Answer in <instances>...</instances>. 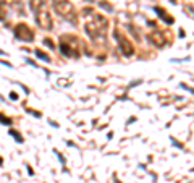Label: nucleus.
<instances>
[{
  "mask_svg": "<svg viewBox=\"0 0 194 183\" xmlns=\"http://www.w3.org/2000/svg\"><path fill=\"white\" fill-rule=\"evenodd\" d=\"M55 10L58 11L62 16L65 18H68L70 21L76 23V16H75V10H73V7L66 2V0H60L58 3H55Z\"/></svg>",
  "mask_w": 194,
  "mask_h": 183,
  "instance_id": "nucleus-1",
  "label": "nucleus"
},
{
  "mask_svg": "<svg viewBox=\"0 0 194 183\" xmlns=\"http://www.w3.org/2000/svg\"><path fill=\"white\" fill-rule=\"evenodd\" d=\"M15 36L20 41H24V42H31L34 39V33L31 28H28L26 25H18L15 28Z\"/></svg>",
  "mask_w": 194,
  "mask_h": 183,
  "instance_id": "nucleus-2",
  "label": "nucleus"
},
{
  "mask_svg": "<svg viewBox=\"0 0 194 183\" xmlns=\"http://www.w3.org/2000/svg\"><path fill=\"white\" fill-rule=\"evenodd\" d=\"M113 36H115V39L118 41V44H120V49H121V52H123L126 57H129V55H133V52H134V49H133V45L128 42V39L126 37H123V36H120V33L117 29L113 31Z\"/></svg>",
  "mask_w": 194,
  "mask_h": 183,
  "instance_id": "nucleus-3",
  "label": "nucleus"
},
{
  "mask_svg": "<svg viewBox=\"0 0 194 183\" xmlns=\"http://www.w3.org/2000/svg\"><path fill=\"white\" fill-rule=\"evenodd\" d=\"M36 23L42 28V29H52V20L50 16L44 11H37L36 13Z\"/></svg>",
  "mask_w": 194,
  "mask_h": 183,
  "instance_id": "nucleus-4",
  "label": "nucleus"
},
{
  "mask_svg": "<svg viewBox=\"0 0 194 183\" xmlns=\"http://www.w3.org/2000/svg\"><path fill=\"white\" fill-rule=\"evenodd\" d=\"M149 41L152 42V44H155L157 47H162L164 45V37L160 36V33H154V34L149 36Z\"/></svg>",
  "mask_w": 194,
  "mask_h": 183,
  "instance_id": "nucleus-5",
  "label": "nucleus"
},
{
  "mask_svg": "<svg viewBox=\"0 0 194 183\" xmlns=\"http://www.w3.org/2000/svg\"><path fill=\"white\" fill-rule=\"evenodd\" d=\"M31 10L34 11V13H37V11L42 10V7H44V2L42 0H31Z\"/></svg>",
  "mask_w": 194,
  "mask_h": 183,
  "instance_id": "nucleus-6",
  "label": "nucleus"
},
{
  "mask_svg": "<svg viewBox=\"0 0 194 183\" xmlns=\"http://www.w3.org/2000/svg\"><path fill=\"white\" fill-rule=\"evenodd\" d=\"M157 13H159V16L162 18V20L165 21V23H168V25H171L173 23V18H170V16H167V13H165V10H160V8H154Z\"/></svg>",
  "mask_w": 194,
  "mask_h": 183,
  "instance_id": "nucleus-7",
  "label": "nucleus"
},
{
  "mask_svg": "<svg viewBox=\"0 0 194 183\" xmlns=\"http://www.w3.org/2000/svg\"><path fill=\"white\" fill-rule=\"evenodd\" d=\"M36 55H37L40 60H45V62H49V57H47L44 52H40V50H36Z\"/></svg>",
  "mask_w": 194,
  "mask_h": 183,
  "instance_id": "nucleus-8",
  "label": "nucleus"
},
{
  "mask_svg": "<svg viewBox=\"0 0 194 183\" xmlns=\"http://www.w3.org/2000/svg\"><path fill=\"white\" fill-rule=\"evenodd\" d=\"M0 122H2V123H7V125H10V123H11V120L5 118V117H3L2 114H0Z\"/></svg>",
  "mask_w": 194,
  "mask_h": 183,
  "instance_id": "nucleus-9",
  "label": "nucleus"
},
{
  "mask_svg": "<svg viewBox=\"0 0 194 183\" xmlns=\"http://www.w3.org/2000/svg\"><path fill=\"white\" fill-rule=\"evenodd\" d=\"M44 44H45V45H49L50 49H54V47H55V45L52 44V41H50V39H44Z\"/></svg>",
  "mask_w": 194,
  "mask_h": 183,
  "instance_id": "nucleus-10",
  "label": "nucleus"
}]
</instances>
